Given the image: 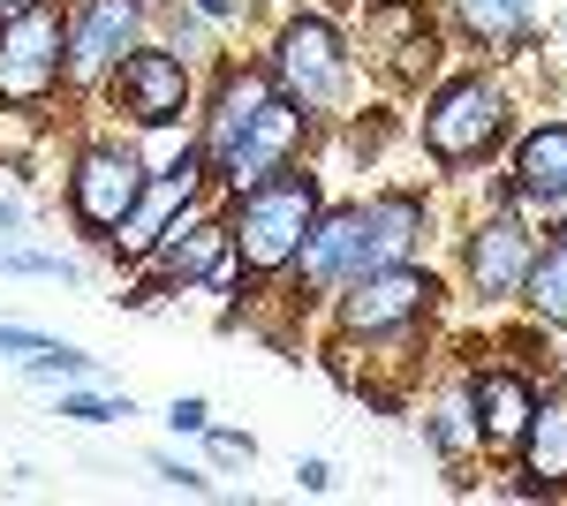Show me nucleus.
<instances>
[{"mask_svg":"<svg viewBox=\"0 0 567 506\" xmlns=\"http://www.w3.org/2000/svg\"><path fill=\"white\" fill-rule=\"evenodd\" d=\"M31 371H39V379H91L99 363H91V355H76V348H53V340H45L39 355H31Z\"/></svg>","mask_w":567,"mask_h":506,"instance_id":"obj_21","label":"nucleus"},{"mask_svg":"<svg viewBox=\"0 0 567 506\" xmlns=\"http://www.w3.org/2000/svg\"><path fill=\"white\" fill-rule=\"evenodd\" d=\"M529 468H537V484L545 492H560L567 484V409L560 401H545V409H529Z\"/></svg>","mask_w":567,"mask_h":506,"instance_id":"obj_17","label":"nucleus"},{"mask_svg":"<svg viewBox=\"0 0 567 506\" xmlns=\"http://www.w3.org/2000/svg\"><path fill=\"white\" fill-rule=\"evenodd\" d=\"M432 296H439L432 272H409V265H371V272H355V296L341 302V326H349V333H379V326L416 318Z\"/></svg>","mask_w":567,"mask_h":506,"instance_id":"obj_4","label":"nucleus"},{"mask_svg":"<svg viewBox=\"0 0 567 506\" xmlns=\"http://www.w3.org/2000/svg\"><path fill=\"white\" fill-rule=\"evenodd\" d=\"M227 250H235V227H219V219H205V227H167L159 235V272L167 280H219L227 272Z\"/></svg>","mask_w":567,"mask_h":506,"instance_id":"obj_12","label":"nucleus"},{"mask_svg":"<svg viewBox=\"0 0 567 506\" xmlns=\"http://www.w3.org/2000/svg\"><path fill=\"white\" fill-rule=\"evenodd\" d=\"M296 122H303V114H296L288 99H265V114H258L250 128H243V136H235V152L219 159V167H227V182H235V189L265 182V174L280 167V152L296 144Z\"/></svg>","mask_w":567,"mask_h":506,"instance_id":"obj_10","label":"nucleus"},{"mask_svg":"<svg viewBox=\"0 0 567 506\" xmlns=\"http://www.w3.org/2000/svg\"><path fill=\"white\" fill-rule=\"evenodd\" d=\"M45 333H31V326H0V355H39Z\"/></svg>","mask_w":567,"mask_h":506,"instance_id":"obj_24","label":"nucleus"},{"mask_svg":"<svg viewBox=\"0 0 567 506\" xmlns=\"http://www.w3.org/2000/svg\"><path fill=\"white\" fill-rule=\"evenodd\" d=\"M492 128H499V91L492 84H454L424 114V136H432L439 159H477L484 144H492Z\"/></svg>","mask_w":567,"mask_h":506,"instance_id":"obj_6","label":"nucleus"},{"mask_svg":"<svg viewBox=\"0 0 567 506\" xmlns=\"http://www.w3.org/2000/svg\"><path fill=\"white\" fill-rule=\"evenodd\" d=\"M16 219H23V211H16V205H8V197H0V227H16Z\"/></svg>","mask_w":567,"mask_h":506,"instance_id":"obj_28","label":"nucleus"},{"mask_svg":"<svg viewBox=\"0 0 567 506\" xmlns=\"http://www.w3.org/2000/svg\"><path fill=\"white\" fill-rule=\"evenodd\" d=\"M296 476H303V492H326V484H333V468H326V462H303Z\"/></svg>","mask_w":567,"mask_h":506,"instance_id":"obj_27","label":"nucleus"},{"mask_svg":"<svg viewBox=\"0 0 567 506\" xmlns=\"http://www.w3.org/2000/svg\"><path fill=\"white\" fill-rule=\"evenodd\" d=\"M152 468H159V484H175V492H205L197 468H182V462H152Z\"/></svg>","mask_w":567,"mask_h":506,"instance_id":"obj_25","label":"nucleus"},{"mask_svg":"<svg viewBox=\"0 0 567 506\" xmlns=\"http://www.w3.org/2000/svg\"><path fill=\"white\" fill-rule=\"evenodd\" d=\"M0 272H31V280H69V265L45 250H0Z\"/></svg>","mask_w":567,"mask_h":506,"instance_id":"obj_22","label":"nucleus"},{"mask_svg":"<svg viewBox=\"0 0 567 506\" xmlns=\"http://www.w3.org/2000/svg\"><path fill=\"white\" fill-rule=\"evenodd\" d=\"M61 76V16L53 8H16V23L0 31V99L8 106H39Z\"/></svg>","mask_w":567,"mask_h":506,"instance_id":"obj_3","label":"nucleus"},{"mask_svg":"<svg viewBox=\"0 0 567 506\" xmlns=\"http://www.w3.org/2000/svg\"><path fill=\"white\" fill-rule=\"evenodd\" d=\"M310 219H318V189H310V174L280 167V174H265V182H250V189H243V227H235V250H243V265H250V272H272V265H288V257L303 250Z\"/></svg>","mask_w":567,"mask_h":506,"instance_id":"obj_1","label":"nucleus"},{"mask_svg":"<svg viewBox=\"0 0 567 506\" xmlns=\"http://www.w3.org/2000/svg\"><path fill=\"white\" fill-rule=\"evenodd\" d=\"M265 99H272V84L265 76H235V84L219 91V114H213V159H227L235 152V136L265 114Z\"/></svg>","mask_w":567,"mask_h":506,"instance_id":"obj_18","label":"nucleus"},{"mask_svg":"<svg viewBox=\"0 0 567 506\" xmlns=\"http://www.w3.org/2000/svg\"><path fill=\"white\" fill-rule=\"evenodd\" d=\"M529 302H537V310H545V318H560L567 326V242L560 250H545V257H529Z\"/></svg>","mask_w":567,"mask_h":506,"instance_id":"obj_19","label":"nucleus"},{"mask_svg":"<svg viewBox=\"0 0 567 506\" xmlns=\"http://www.w3.org/2000/svg\"><path fill=\"white\" fill-rule=\"evenodd\" d=\"M416 235H424V205L416 197H379V205L363 211V257L371 265H401V257L416 250Z\"/></svg>","mask_w":567,"mask_h":506,"instance_id":"obj_16","label":"nucleus"},{"mask_svg":"<svg viewBox=\"0 0 567 506\" xmlns=\"http://www.w3.org/2000/svg\"><path fill=\"white\" fill-rule=\"evenodd\" d=\"M61 416H76V423H114V416H130V401H99V393H69V401H61Z\"/></svg>","mask_w":567,"mask_h":506,"instance_id":"obj_23","label":"nucleus"},{"mask_svg":"<svg viewBox=\"0 0 567 506\" xmlns=\"http://www.w3.org/2000/svg\"><path fill=\"white\" fill-rule=\"evenodd\" d=\"M272 84L296 114H326L341 106V84H349V53L326 23H288L280 31V53H272Z\"/></svg>","mask_w":567,"mask_h":506,"instance_id":"obj_2","label":"nucleus"},{"mask_svg":"<svg viewBox=\"0 0 567 506\" xmlns=\"http://www.w3.org/2000/svg\"><path fill=\"white\" fill-rule=\"evenodd\" d=\"M470 409H477V431L492 438V446H515L529 431V409H537V393H529L523 379H507V371H492V379L470 385Z\"/></svg>","mask_w":567,"mask_h":506,"instance_id":"obj_14","label":"nucleus"},{"mask_svg":"<svg viewBox=\"0 0 567 506\" xmlns=\"http://www.w3.org/2000/svg\"><path fill=\"white\" fill-rule=\"evenodd\" d=\"M167 423H175V431H205V401H175V416H167Z\"/></svg>","mask_w":567,"mask_h":506,"instance_id":"obj_26","label":"nucleus"},{"mask_svg":"<svg viewBox=\"0 0 567 506\" xmlns=\"http://www.w3.org/2000/svg\"><path fill=\"white\" fill-rule=\"evenodd\" d=\"M454 8H462V23H470V31L499 39V31H515V23H523L529 0H454Z\"/></svg>","mask_w":567,"mask_h":506,"instance_id":"obj_20","label":"nucleus"},{"mask_svg":"<svg viewBox=\"0 0 567 506\" xmlns=\"http://www.w3.org/2000/svg\"><path fill=\"white\" fill-rule=\"evenodd\" d=\"M16 8H31V0H0V16H16Z\"/></svg>","mask_w":567,"mask_h":506,"instance_id":"obj_29","label":"nucleus"},{"mask_svg":"<svg viewBox=\"0 0 567 506\" xmlns=\"http://www.w3.org/2000/svg\"><path fill=\"white\" fill-rule=\"evenodd\" d=\"M470 272H477L484 296H515V288L529 280V235L515 227V219L477 227V242H470Z\"/></svg>","mask_w":567,"mask_h":506,"instance_id":"obj_11","label":"nucleus"},{"mask_svg":"<svg viewBox=\"0 0 567 506\" xmlns=\"http://www.w3.org/2000/svg\"><path fill=\"white\" fill-rule=\"evenodd\" d=\"M114 99L130 106L136 122H175L182 106H189V69H182L175 53H130L122 61V76H114Z\"/></svg>","mask_w":567,"mask_h":506,"instance_id":"obj_7","label":"nucleus"},{"mask_svg":"<svg viewBox=\"0 0 567 506\" xmlns=\"http://www.w3.org/2000/svg\"><path fill=\"white\" fill-rule=\"evenodd\" d=\"M189 189H197V152H182L175 167H167V182H159L152 197H136V211L114 227V242H122V250H152V242L167 235V211H182Z\"/></svg>","mask_w":567,"mask_h":506,"instance_id":"obj_13","label":"nucleus"},{"mask_svg":"<svg viewBox=\"0 0 567 506\" xmlns=\"http://www.w3.org/2000/svg\"><path fill=\"white\" fill-rule=\"evenodd\" d=\"M515 174H523V197L545 211H567V128H537L523 144V159H515Z\"/></svg>","mask_w":567,"mask_h":506,"instance_id":"obj_15","label":"nucleus"},{"mask_svg":"<svg viewBox=\"0 0 567 506\" xmlns=\"http://www.w3.org/2000/svg\"><path fill=\"white\" fill-rule=\"evenodd\" d=\"M136 197H144V167L130 152H84V167H76V219L84 227L114 235L136 211Z\"/></svg>","mask_w":567,"mask_h":506,"instance_id":"obj_5","label":"nucleus"},{"mask_svg":"<svg viewBox=\"0 0 567 506\" xmlns=\"http://www.w3.org/2000/svg\"><path fill=\"white\" fill-rule=\"evenodd\" d=\"M136 16H144L136 0H99L84 23L69 31V76H106L136 45Z\"/></svg>","mask_w":567,"mask_h":506,"instance_id":"obj_9","label":"nucleus"},{"mask_svg":"<svg viewBox=\"0 0 567 506\" xmlns=\"http://www.w3.org/2000/svg\"><path fill=\"white\" fill-rule=\"evenodd\" d=\"M303 272L318 280V288H341V280H355V272H371V257H363V211H326V219H310L303 235Z\"/></svg>","mask_w":567,"mask_h":506,"instance_id":"obj_8","label":"nucleus"}]
</instances>
